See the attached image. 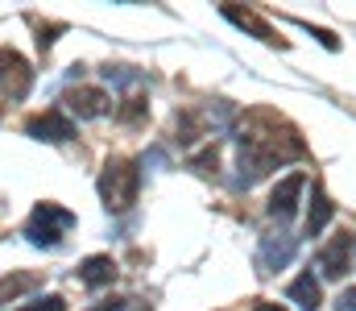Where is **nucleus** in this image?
Returning a JSON list of instances; mask_svg holds the SVG:
<instances>
[{"mask_svg": "<svg viewBox=\"0 0 356 311\" xmlns=\"http://www.w3.org/2000/svg\"><path fill=\"white\" fill-rule=\"evenodd\" d=\"M302 191H307V175L302 170H294V175H286L273 191H269V216L277 220V224H286V220H294V212H298V200H302Z\"/></svg>", "mask_w": 356, "mask_h": 311, "instance_id": "obj_6", "label": "nucleus"}, {"mask_svg": "<svg viewBox=\"0 0 356 311\" xmlns=\"http://www.w3.org/2000/svg\"><path fill=\"white\" fill-rule=\"evenodd\" d=\"M17 311H67V303L58 295H46V299H33V303H25V308H17Z\"/></svg>", "mask_w": 356, "mask_h": 311, "instance_id": "obj_16", "label": "nucleus"}, {"mask_svg": "<svg viewBox=\"0 0 356 311\" xmlns=\"http://www.w3.org/2000/svg\"><path fill=\"white\" fill-rule=\"evenodd\" d=\"M79 282L88 291H99V287H112L116 282V262L108 253H95V257H83L79 262Z\"/></svg>", "mask_w": 356, "mask_h": 311, "instance_id": "obj_9", "label": "nucleus"}, {"mask_svg": "<svg viewBox=\"0 0 356 311\" xmlns=\"http://www.w3.org/2000/svg\"><path fill=\"white\" fill-rule=\"evenodd\" d=\"M71 228H75V212H67L63 204H38L25 220V237L38 249H54Z\"/></svg>", "mask_w": 356, "mask_h": 311, "instance_id": "obj_3", "label": "nucleus"}, {"mask_svg": "<svg viewBox=\"0 0 356 311\" xmlns=\"http://www.w3.org/2000/svg\"><path fill=\"white\" fill-rule=\"evenodd\" d=\"M149 116V100H141V96H129V100H120V108H116V120L120 125H141Z\"/></svg>", "mask_w": 356, "mask_h": 311, "instance_id": "obj_15", "label": "nucleus"}, {"mask_svg": "<svg viewBox=\"0 0 356 311\" xmlns=\"http://www.w3.org/2000/svg\"><path fill=\"white\" fill-rule=\"evenodd\" d=\"M33 88V71L29 63L13 50V46H0V92L13 96V100H25Z\"/></svg>", "mask_w": 356, "mask_h": 311, "instance_id": "obj_4", "label": "nucleus"}, {"mask_svg": "<svg viewBox=\"0 0 356 311\" xmlns=\"http://www.w3.org/2000/svg\"><path fill=\"white\" fill-rule=\"evenodd\" d=\"M302 154H307L302 137H298L282 116H273L266 108H257V112L245 116V125H241V145H236V162H241V170H245V183L266 179L269 170H277V166H286V162H294V158H302Z\"/></svg>", "mask_w": 356, "mask_h": 311, "instance_id": "obj_1", "label": "nucleus"}, {"mask_svg": "<svg viewBox=\"0 0 356 311\" xmlns=\"http://www.w3.org/2000/svg\"><path fill=\"white\" fill-rule=\"evenodd\" d=\"M336 311H356V291H340L336 295Z\"/></svg>", "mask_w": 356, "mask_h": 311, "instance_id": "obj_18", "label": "nucleus"}, {"mask_svg": "<svg viewBox=\"0 0 356 311\" xmlns=\"http://www.w3.org/2000/svg\"><path fill=\"white\" fill-rule=\"evenodd\" d=\"M38 287H42V274H33V270L4 274V278H0V303H17L21 295H29V291H38Z\"/></svg>", "mask_w": 356, "mask_h": 311, "instance_id": "obj_13", "label": "nucleus"}, {"mask_svg": "<svg viewBox=\"0 0 356 311\" xmlns=\"http://www.w3.org/2000/svg\"><path fill=\"white\" fill-rule=\"evenodd\" d=\"M91 311H145L137 299H104V303H95Z\"/></svg>", "mask_w": 356, "mask_h": 311, "instance_id": "obj_17", "label": "nucleus"}, {"mask_svg": "<svg viewBox=\"0 0 356 311\" xmlns=\"http://www.w3.org/2000/svg\"><path fill=\"white\" fill-rule=\"evenodd\" d=\"M67 108L79 120H95V116H104L112 108V100H108L104 88H75V92H67Z\"/></svg>", "mask_w": 356, "mask_h": 311, "instance_id": "obj_8", "label": "nucleus"}, {"mask_svg": "<svg viewBox=\"0 0 356 311\" xmlns=\"http://www.w3.org/2000/svg\"><path fill=\"white\" fill-rule=\"evenodd\" d=\"M25 133L38 137V141H54V145H63V141L75 137V120H71L67 108H46V112H38V116L25 125Z\"/></svg>", "mask_w": 356, "mask_h": 311, "instance_id": "obj_5", "label": "nucleus"}, {"mask_svg": "<svg viewBox=\"0 0 356 311\" xmlns=\"http://www.w3.org/2000/svg\"><path fill=\"white\" fill-rule=\"evenodd\" d=\"M290 303H298L302 311H319V303H323V291H319V278L307 270V274H298L294 282H290Z\"/></svg>", "mask_w": 356, "mask_h": 311, "instance_id": "obj_12", "label": "nucleus"}, {"mask_svg": "<svg viewBox=\"0 0 356 311\" xmlns=\"http://www.w3.org/2000/svg\"><path fill=\"white\" fill-rule=\"evenodd\" d=\"M290 257H294V237L277 232V237H266V241H261V257H257V266H261V274H273V270H282Z\"/></svg>", "mask_w": 356, "mask_h": 311, "instance_id": "obj_10", "label": "nucleus"}, {"mask_svg": "<svg viewBox=\"0 0 356 311\" xmlns=\"http://www.w3.org/2000/svg\"><path fill=\"white\" fill-rule=\"evenodd\" d=\"M137 191H141V170L133 158H108L104 175H99V200L108 212H129L137 204Z\"/></svg>", "mask_w": 356, "mask_h": 311, "instance_id": "obj_2", "label": "nucleus"}, {"mask_svg": "<svg viewBox=\"0 0 356 311\" xmlns=\"http://www.w3.org/2000/svg\"><path fill=\"white\" fill-rule=\"evenodd\" d=\"M332 216H336V204L327 200V191H323V183H311V212H307V237H319L327 224H332Z\"/></svg>", "mask_w": 356, "mask_h": 311, "instance_id": "obj_11", "label": "nucleus"}, {"mask_svg": "<svg viewBox=\"0 0 356 311\" xmlns=\"http://www.w3.org/2000/svg\"><path fill=\"white\" fill-rule=\"evenodd\" d=\"M348 266H353V237L340 232V237H332V241L319 249V274H323V278H344Z\"/></svg>", "mask_w": 356, "mask_h": 311, "instance_id": "obj_7", "label": "nucleus"}, {"mask_svg": "<svg viewBox=\"0 0 356 311\" xmlns=\"http://www.w3.org/2000/svg\"><path fill=\"white\" fill-rule=\"evenodd\" d=\"M224 17L232 21V25H241V29H249V33H257L261 42H277L273 38V29H269L266 21L257 17V13H249V8H236V4H224Z\"/></svg>", "mask_w": 356, "mask_h": 311, "instance_id": "obj_14", "label": "nucleus"}, {"mask_svg": "<svg viewBox=\"0 0 356 311\" xmlns=\"http://www.w3.org/2000/svg\"><path fill=\"white\" fill-rule=\"evenodd\" d=\"M253 311H286V308H277V303H257Z\"/></svg>", "mask_w": 356, "mask_h": 311, "instance_id": "obj_19", "label": "nucleus"}]
</instances>
